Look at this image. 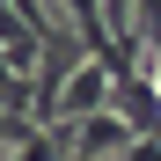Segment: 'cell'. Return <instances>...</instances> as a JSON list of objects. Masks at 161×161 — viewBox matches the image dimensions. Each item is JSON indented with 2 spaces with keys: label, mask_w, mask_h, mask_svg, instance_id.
<instances>
[{
  "label": "cell",
  "mask_w": 161,
  "mask_h": 161,
  "mask_svg": "<svg viewBox=\"0 0 161 161\" xmlns=\"http://www.w3.org/2000/svg\"><path fill=\"white\" fill-rule=\"evenodd\" d=\"M139 132H132L117 110H103V117H88V125H73V154H88V161H103V154H117V147H132Z\"/></svg>",
  "instance_id": "3"
},
{
  "label": "cell",
  "mask_w": 161,
  "mask_h": 161,
  "mask_svg": "<svg viewBox=\"0 0 161 161\" xmlns=\"http://www.w3.org/2000/svg\"><path fill=\"white\" fill-rule=\"evenodd\" d=\"M117 95V73L110 66H95V59H80L73 73H66V88H59V125H88V117H103V103Z\"/></svg>",
  "instance_id": "1"
},
{
  "label": "cell",
  "mask_w": 161,
  "mask_h": 161,
  "mask_svg": "<svg viewBox=\"0 0 161 161\" xmlns=\"http://www.w3.org/2000/svg\"><path fill=\"white\" fill-rule=\"evenodd\" d=\"M125 161H161V139H132V147H125Z\"/></svg>",
  "instance_id": "4"
},
{
  "label": "cell",
  "mask_w": 161,
  "mask_h": 161,
  "mask_svg": "<svg viewBox=\"0 0 161 161\" xmlns=\"http://www.w3.org/2000/svg\"><path fill=\"white\" fill-rule=\"evenodd\" d=\"M117 117L139 132V139H161V80L154 73H132V80H117Z\"/></svg>",
  "instance_id": "2"
}]
</instances>
